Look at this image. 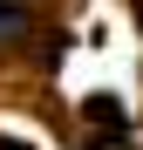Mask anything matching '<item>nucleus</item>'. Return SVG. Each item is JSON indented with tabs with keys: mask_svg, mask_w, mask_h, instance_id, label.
Returning a JSON list of instances; mask_svg holds the SVG:
<instances>
[{
	"mask_svg": "<svg viewBox=\"0 0 143 150\" xmlns=\"http://www.w3.org/2000/svg\"><path fill=\"white\" fill-rule=\"evenodd\" d=\"M27 7H14V0H0V48H14V41H27Z\"/></svg>",
	"mask_w": 143,
	"mask_h": 150,
	"instance_id": "obj_2",
	"label": "nucleus"
},
{
	"mask_svg": "<svg viewBox=\"0 0 143 150\" xmlns=\"http://www.w3.org/2000/svg\"><path fill=\"white\" fill-rule=\"evenodd\" d=\"M89 123H95V130H109L116 143L130 137V116H123V103H116V96H89Z\"/></svg>",
	"mask_w": 143,
	"mask_h": 150,
	"instance_id": "obj_1",
	"label": "nucleus"
}]
</instances>
